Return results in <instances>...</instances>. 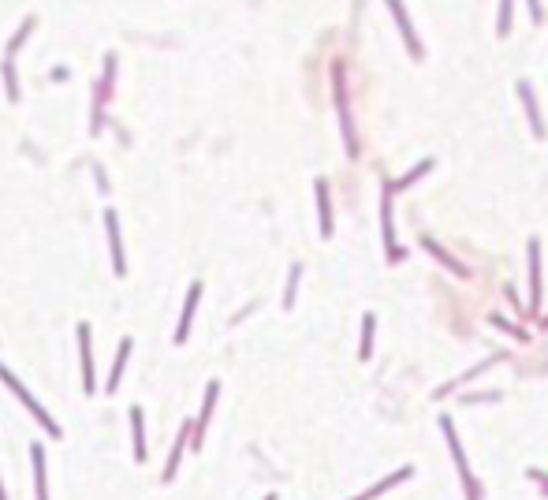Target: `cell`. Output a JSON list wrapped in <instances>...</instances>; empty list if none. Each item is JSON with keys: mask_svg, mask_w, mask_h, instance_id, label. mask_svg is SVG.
<instances>
[{"mask_svg": "<svg viewBox=\"0 0 548 500\" xmlns=\"http://www.w3.org/2000/svg\"><path fill=\"white\" fill-rule=\"evenodd\" d=\"M0 381H4V385L11 388V392H16V396L23 400V407H26V411H34V418H37V422H42V429L49 433V437H60V426L56 422H52V418L42 411V403H37L34 396H30V392H26L23 385H19V381H16V374H11V370H4V366H0Z\"/></svg>", "mask_w": 548, "mask_h": 500, "instance_id": "6da1fadb", "label": "cell"}, {"mask_svg": "<svg viewBox=\"0 0 548 500\" xmlns=\"http://www.w3.org/2000/svg\"><path fill=\"white\" fill-rule=\"evenodd\" d=\"M440 426H444V437H448V448H451V456H455V463H459V475H463V482H466L470 500H477V485H474V478H470V470H466L463 444H459V437H455V429H451V418H440Z\"/></svg>", "mask_w": 548, "mask_h": 500, "instance_id": "7a4b0ae2", "label": "cell"}, {"mask_svg": "<svg viewBox=\"0 0 548 500\" xmlns=\"http://www.w3.org/2000/svg\"><path fill=\"white\" fill-rule=\"evenodd\" d=\"M217 392H220V385H217V381H209V388H205V403H202V418H198V426H190V444H194V448H198L202 437H205V426H209V415H213Z\"/></svg>", "mask_w": 548, "mask_h": 500, "instance_id": "3957f363", "label": "cell"}, {"mask_svg": "<svg viewBox=\"0 0 548 500\" xmlns=\"http://www.w3.org/2000/svg\"><path fill=\"white\" fill-rule=\"evenodd\" d=\"M78 355H83V388L94 396V362H90V325H78Z\"/></svg>", "mask_w": 548, "mask_h": 500, "instance_id": "277c9868", "label": "cell"}, {"mask_svg": "<svg viewBox=\"0 0 548 500\" xmlns=\"http://www.w3.org/2000/svg\"><path fill=\"white\" fill-rule=\"evenodd\" d=\"M198 299H202V284H190V292H187V306H183V318L176 325V344H183L190 333V318H194V306H198Z\"/></svg>", "mask_w": 548, "mask_h": 500, "instance_id": "5b68a950", "label": "cell"}, {"mask_svg": "<svg viewBox=\"0 0 548 500\" xmlns=\"http://www.w3.org/2000/svg\"><path fill=\"white\" fill-rule=\"evenodd\" d=\"M104 228H109V246H112V266L123 276L127 261H123V246H120V225H116V213H104Z\"/></svg>", "mask_w": 548, "mask_h": 500, "instance_id": "8992f818", "label": "cell"}, {"mask_svg": "<svg viewBox=\"0 0 548 500\" xmlns=\"http://www.w3.org/2000/svg\"><path fill=\"white\" fill-rule=\"evenodd\" d=\"M30 459H34V489H37V500H49V489H45V448H42V444H30Z\"/></svg>", "mask_w": 548, "mask_h": 500, "instance_id": "52a82bcc", "label": "cell"}, {"mask_svg": "<svg viewBox=\"0 0 548 500\" xmlns=\"http://www.w3.org/2000/svg\"><path fill=\"white\" fill-rule=\"evenodd\" d=\"M530 287H533V306L541 302V254L537 243H530Z\"/></svg>", "mask_w": 548, "mask_h": 500, "instance_id": "ba28073f", "label": "cell"}, {"mask_svg": "<svg viewBox=\"0 0 548 500\" xmlns=\"http://www.w3.org/2000/svg\"><path fill=\"white\" fill-rule=\"evenodd\" d=\"M190 441V426H183V433L176 437V448H172V456H168V467H164V482H172L176 478V467H179V459H183V444Z\"/></svg>", "mask_w": 548, "mask_h": 500, "instance_id": "9c48e42d", "label": "cell"}, {"mask_svg": "<svg viewBox=\"0 0 548 500\" xmlns=\"http://www.w3.org/2000/svg\"><path fill=\"white\" fill-rule=\"evenodd\" d=\"M410 478V467H403V470H396V475H388L384 482H377L370 493H362V496H355V500H373V496H381L384 489H391V485H399V482H407Z\"/></svg>", "mask_w": 548, "mask_h": 500, "instance_id": "30bf717a", "label": "cell"}, {"mask_svg": "<svg viewBox=\"0 0 548 500\" xmlns=\"http://www.w3.org/2000/svg\"><path fill=\"white\" fill-rule=\"evenodd\" d=\"M388 4H391V11H396V23H399V30L407 34V45H410V52H414V56H422V49H418V37H414L410 23H407V11H403V4H399V0H388Z\"/></svg>", "mask_w": 548, "mask_h": 500, "instance_id": "8fae6325", "label": "cell"}, {"mask_svg": "<svg viewBox=\"0 0 548 500\" xmlns=\"http://www.w3.org/2000/svg\"><path fill=\"white\" fill-rule=\"evenodd\" d=\"M130 426H135V459L142 463V459H146V429H142V411L138 407L130 411Z\"/></svg>", "mask_w": 548, "mask_h": 500, "instance_id": "7c38bea8", "label": "cell"}, {"mask_svg": "<svg viewBox=\"0 0 548 500\" xmlns=\"http://www.w3.org/2000/svg\"><path fill=\"white\" fill-rule=\"evenodd\" d=\"M127 355H130V340H123V344H120V351H116V370H112V377H109V392H116V388H120V377H123Z\"/></svg>", "mask_w": 548, "mask_h": 500, "instance_id": "4fadbf2b", "label": "cell"}, {"mask_svg": "<svg viewBox=\"0 0 548 500\" xmlns=\"http://www.w3.org/2000/svg\"><path fill=\"white\" fill-rule=\"evenodd\" d=\"M317 206H321V235H332V213H329V187L317 183Z\"/></svg>", "mask_w": 548, "mask_h": 500, "instance_id": "5bb4252c", "label": "cell"}, {"mask_svg": "<svg viewBox=\"0 0 548 500\" xmlns=\"http://www.w3.org/2000/svg\"><path fill=\"white\" fill-rule=\"evenodd\" d=\"M518 94H522V101H526V112H530V120H533V131L541 135V116H537V105H533L530 86H526V83H518Z\"/></svg>", "mask_w": 548, "mask_h": 500, "instance_id": "9a60e30c", "label": "cell"}, {"mask_svg": "<svg viewBox=\"0 0 548 500\" xmlns=\"http://www.w3.org/2000/svg\"><path fill=\"white\" fill-rule=\"evenodd\" d=\"M373 355V318L362 321V359H370Z\"/></svg>", "mask_w": 548, "mask_h": 500, "instance_id": "2e32d148", "label": "cell"}, {"mask_svg": "<svg viewBox=\"0 0 548 500\" xmlns=\"http://www.w3.org/2000/svg\"><path fill=\"white\" fill-rule=\"evenodd\" d=\"M298 273H303V269H291V280H287V295H284V306H291V302H295V280H298Z\"/></svg>", "mask_w": 548, "mask_h": 500, "instance_id": "e0dca14e", "label": "cell"}, {"mask_svg": "<svg viewBox=\"0 0 548 500\" xmlns=\"http://www.w3.org/2000/svg\"><path fill=\"white\" fill-rule=\"evenodd\" d=\"M429 165H433V161H422V165H418V168H414V172H407V176H403V179H399V187H407V183H414V179H418V176H422V172H429Z\"/></svg>", "mask_w": 548, "mask_h": 500, "instance_id": "ac0fdd59", "label": "cell"}, {"mask_svg": "<svg viewBox=\"0 0 548 500\" xmlns=\"http://www.w3.org/2000/svg\"><path fill=\"white\" fill-rule=\"evenodd\" d=\"M507 23H511V0H504V11H500V34H507Z\"/></svg>", "mask_w": 548, "mask_h": 500, "instance_id": "d6986e66", "label": "cell"}, {"mask_svg": "<svg viewBox=\"0 0 548 500\" xmlns=\"http://www.w3.org/2000/svg\"><path fill=\"white\" fill-rule=\"evenodd\" d=\"M0 500H8V496H4V485H0Z\"/></svg>", "mask_w": 548, "mask_h": 500, "instance_id": "ffe728a7", "label": "cell"}, {"mask_svg": "<svg viewBox=\"0 0 548 500\" xmlns=\"http://www.w3.org/2000/svg\"><path fill=\"white\" fill-rule=\"evenodd\" d=\"M265 500H276V496H265Z\"/></svg>", "mask_w": 548, "mask_h": 500, "instance_id": "44dd1931", "label": "cell"}, {"mask_svg": "<svg viewBox=\"0 0 548 500\" xmlns=\"http://www.w3.org/2000/svg\"><path fill=\"white\" fill-rule=\"evenodd\" d=\"M544 321H548V318H544Z\"/></svg>", "mask_w": 548, "mask_h": 500, "instance_id": "7402d4cb", "label": "cell"}]
</instances>
